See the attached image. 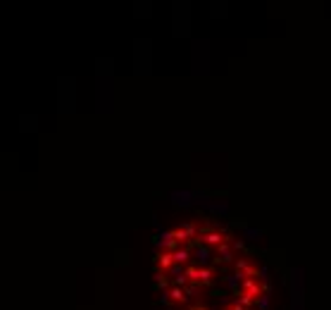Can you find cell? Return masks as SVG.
<instances>
[{
	"instance_id": "obj_1",
	"label": "cell",
	"mask_w": 331,
	"mask_h": 310,
	"mask_svg": "<svg viewBox=\"0 0 331 310\" xmlns=\"http://www.w3.org/2000/svg\"><path fill=\"white\" fill-rule=\"evenodd\" d=\"M172 237L179 241V246H191V241L193 239L200 237V227H198L196 222H181V224H177V227H172Z\"/></svg>"
},
{
	"instance_id": "obj_2",
	"label": "cell",
	"mask_w": 331,
	"mask_h": 310,
	"mask_svg": "<svg viewBox=\"0 0 331 310\" xmlns=\"http://www.w3.org/2000/svg\"><path fill=\"white\" fill-rule=\"evenodd\" d=\"M229 239H231V237H229L226 231H217V229L205 227V229H200V237H198V241H203L205 246H212L217 251V248L224 246V244H231Z\"/></svg>"
},
{
	"instance_id": "obj_3",
	"label": "cell",
	"mask_w": 331,
	"mask_h": 310,
	"mask_svg": "<svg viewBox=\"0 0 331 310\" xmlns=\"http://www.w3.org/2000/svg\"><path fill=\"white\" fill-rule=\"evenodd\" d=\"M233 267V272L236 274H243V277H258V265L251 263L248 258H236V263L231 265Z\"/></svg>"
},
{
	"instance_id": "obj_4",
	"label": "cell",
	"mask_w": 331,
	"mask_h": 310,
	"mask_svg": "<svg viewBox=\"0 0 331 310\" xmlns=\"http://www.w3.org/2000/svg\"><path fill=\"white\" fill-rule=\"evenodd\" d=\"M155 244L157 246H162V251H170V253H174V251H179V241L172 237V231H164V234H157L155 237Z\"/></svg>"
},
{
	"instance_id": "obj_5",
	"label": "cell",
	"mask_w": 331,
	"mask_h": 310,
	"mask_svg": "<svg viewBox=\"0 0 331 310\" xmlns=\"http://www.w3.org/2000/svg\"><path fill=\"white\" fill-rule=\"evenodd\" d=\"M155 265H157V272H172V267H174V253H170V251H162V253H157V258H155Z\"/></svg>"
},
{
	"instance_id": "obj_6",
	"label": "cell",
	"mask_w": 331,
	"mask_h": 310,
	"mask_svg": "<svg viewBox=\"0 0 331 310\" xmlns=\"http://www.w3.org/2000/svg\"><path fill=\"white\" fill-rule=\"evenodd\" d=\"M215 263H236V258H233V253H231V244H224V246H219L217 248V256H215Z\"/></svg>"
},
{
	"instance_id": "obj_7",
	"label": "cell",
	"mask_w": 331,
	"mask_h": 310,
	"mask_svg": "<svg viewBox=\"0 0 331 310\" xmlns=\"http://www.w3.org/2000/svg\"><path fill=\"white\" fill-rule=\"evenodd\" d=\"M215 282H217V274H215V270H210V267H203L200 270V286L203 289H210V286H215Z\"/></svg>"
},
{
	"instance_id": "obj_8",
	"label": "cell",
	"mask_w": 331,
	"mask_h": 310,
	"mask_svg": "<svg viewBox=\"0 0 331 310\" xmlns=\"http://www.w3.org/2000/svg\"><path fill=\"white\" fill-rule=\"evenodd\" d=\"M200 270H203V267H200V265L198 263H188L186 267H184V272H186V279L191 284H198L200 282Z\"/></svg>"
},
{
	"instance_id": "obj_9",
	"label": "cell",
	"mask_w": 331,
	"mask_h": 310,
	"mask_svg": "<svg viewBox=\"0 0 331 310\" xmlns=\"http://www.w3.org/2000/svg\"><path fill=\"white\" fill-rule=\"evenodd\" d=\"M167 296H170L172 305H179V303H186V301H188L186 291H184V289H181V286H174V289H172V291L167 293Z\"/></svg>"
},
{
	"instance_id": "obj_10",
	"label": "cell",
	"mask_w": 331,
	"mask_h": 310,
	"mask_svg": "<svg viewBox=\"0 0 331 310\" xmlns=\"http://www.w3.org/2000/svg\"><path fill=\"white\" fill-rule=\"evenodd\" d=\"M188 260H191V248L181 246L179 251H174V263L177 265H188Z\"/></svg>"
},
{
	"instance_id": "obj_11",
	"label": "cell",
	"mask_w": 331,
	"mask_h": 310,
	"mask_svg": "<svg viewBox=\"0 0 331 310\" xmlns=\"http://www.w3.org/2000/svg\"><path fill=\"white\" fill-rule=\"evenodd\" d=\"M236 301L241 303L243 308H255V305H258V298H255V296H248V293H236Z\"/></svg>"
},
{
	"instance_id": "obj_12",
	"label": "cell",
	"mask_w": 331,
	"mask_h": 310,
	"mask_svg": "<svg viewBox=\"0 0 331 310\" xmlns=\"http://www.w3.org/2000/svg\"><path fill=\"white\" fill-rule=\"evenodd\" d=\"M167 286H170L167 272H157V274H155V289H167Z\"/></svg>"
},
{
	"instance_id": "obj_13",
	"label": "cell",
	"mask_w": 331,
	"mask_h": 310,
	"mask_svg": "<svg viewBox=\"0 0 331 310\" xmlns=\"http://www.w3.org/2000/svg\"><path fill=\"white\" fill-rule=\"evenodd\" d=\"M196 260H198V265H200V267L205 265V260H207V248L205 246H198L196 248Z\"/></svg>"
}]
</instances>
